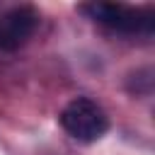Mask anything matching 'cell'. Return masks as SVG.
Masks as SVG:
<instances>
[{
	"instance_id": "1",
	"label": "cell",
	"mask_w": 155,
	"mask_h": 155,
	"mask_svg": "<svg viewBox=\"0 0 155 155\" xmlns=\"http://www.w3.org/2000/svg\"><path fill=\"white\" fill-rule=\"evenodd\" d=\"M61 126L75 140L92 143V140H97L107 133L109 119L97 102H92L87 97H78V99L68 102L65 109L61 111Z\"/></svg>"
},
{
	"instance_id": "2",
	"label": "cell",
	"mask_w": 155,
	"mask_h": 155,
	"mask_svg": "<svg viewBox=\"0 0 155 155\" xmlns=\"http://www.w3.org/2000/svg\"><path fill=\"white\" fill-rule=\"evenodd\" d=\"M82 12H87L92 19L114 27L119 31H148L153 29V15L143 10H133L126 5H114V2H92L85 5Z\"/></svg>"
},
{
	"instance_id": "3",
	"label": "cell",
	"mask_w": 155,
	"mask_h": 155,
	"mask_svg": "<svg viewBox=\"0 0 155 155\" xmlns=\"http://www.w3.org/2000/svg\"><path fill=\"white\" fill-rule=\"evenodd\" d=\"M39 15L31 7H15L0 19V48L22 46L36 29Z\"/></svg>"
}]
</instances>
